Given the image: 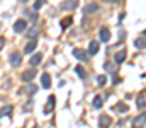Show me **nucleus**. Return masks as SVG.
I'll return each instance as SVG.
<instances>
[{"mask_svg": "<svg viewBox=\"0 0 146 128\" xmlns=\"http://www.w3.org/2000/svg\"><path fill=\"white\" fill-rule=\"evenodd\" d=\"M110 123H112V120H110L107 115H102V116L99 118V125H100V128H109Z\"/></svg>", "mask_w": 146, "mask_h": 128, "instance_id": "39448f33", "label": "nucleus"}, {"mask_svg": "<svg viewBox=\"0 0 146 128\" xmlns=\"http://www.w3.org/2000/svg\"><path fill=\"white\" fill-rule=\"evenodd\" d=\"M34 77H36V68H29V70H26L22 74V80L24 82H31Z\"/></svg>", "mask_w": 146, "mask_h": 128, "instance_id": "f03ea898", "label": "nucleus"}, {"mask_svg": "<svg viewBox=\"0 0 146 128\" xmlns=\"http://www.w3.org/2000/svg\"><path fill=\"white\" fill-rule=\"evenodd\" d=\"M134 46H136V48H139V50H145V38H139V40H138V41L134 43Z\"/></svg>", "mask_w": 146, "mask_h": 128, "instance_id": "5701e85b", "label": "nucleus"}, {"mask_svg": "<svg viewBox=\"0 0 146 128\" xmlns=\"http://www.w3.org/2000/svg\"><path fill=\"white\" fill-rule=\"evenodd\" d=\"M102 104H104V99H102L100 96H95V97H94V108L100 109V108H102Z\"/></svg>", "mask_w": 146, "mask_h": 128, "instance_id": "aec40b11", "label": "nucleus"}, {"mask_svg": "<svg viewBox=\"0 0 146 128\" xmlns=\"http://www.w3.org/2000/svg\"><path fill=\"white\" fill-rule=\"evenodd\" d=\"M54 101H56L54 96H49V97H48V103H46V106H44V109H42L44 115H49V113L54 109Z\"/></svg>", "mask_w": 146, "mask_h": 128, "instance_id": "f257e3e1", "label": "nucleus"}, {"mask_svg": "<svg viewBox=\"0 0 146 128\" xmlns=\"http://www.w3.org/2000/svg\"><path fill=\"white\" fill-rule=\"evenodd\" d=\"M3 44H5V40H3V38H0V50L3 48Z\"/></svg>", "mask_w": 146, "mask_h": 128, "instance_id": "bb28decb", "label": "nucleus"}, {"mask_svg": "<svg viewBox=\"0 0 146 128\" xmlns=\"http://www.w3.org/2000/svg\"><path fill=\"white\" fill-rule=\"evenodd\" d=\"M41 82H42L44 89H49L51 87V77H49V74H42L41 75Z\"/></svg>", "mask_w": 146, "mask_h": 128, "instance_id": "0eeeda50", "label": "nucleus"}, {"mask_svg": "<svg viewBox=\"0 0 146 128\" xmlns=\"http://www.w3.org/2000/svg\"><path fill=\"white\" fill-rule=\"evenodd\" d=\"M115 111H117V113H127V111H129V106L124 104V103H117V104H115Z\"/></svg>", "mask_w": 146, "mask_h": 128, "instance_id": "2eb2a0df", "label": "nucleus"}, {"mask_svg": "<svg viewBox=\"0 0 146 128\" xmlns=\"http://www.w3.org/2000/svg\"><path fill=\"white\" fill-rule=\"evenodd\" d=\"M21 63H22V56L19 53H12L10 55V65L12 67H19Z\"/></svg>", "mask_w": 146, "mask_h": 128, "instance_id": "20e7f679", "label": "nucleus"}, {"mask_svg": "<svg viewBox=\"0 0 146 128\" xmlns=\"http://www.w3.org/2000/svg\"><path fill=\"white\" fill-rule=\"evenodd\" d=\"M31 108H33V103H27V104L24 106V111H31Z\"/></svg>", "mask_w": 146, "mask_h": 128, "instance_id": "a878e982", "label": "nucleus"}, {"mask_svg": "<svg viewBox=\"0 0 146 128\" xmlns=\"http://www.w3.org/2000/svg\"><path fill=\"white\" fill-rule=\"evenodd\" d=\"M36 90H37V89H36V85H29V87H27V92H29V94H34Z\"/></svg>", "mask_w": 146, "mask_h": 128, "instance_id": "b1692460", "label": "nucleus"}, {"mask_svg": "<svg viewBox=\"0 0 146 128\" xmlns=\"http://www.w3.org/2000/svg\"><path fill=\"white\" fill-rule=\"evenodd\" d=\"M109 40H110V31L107 27H102V29H100V41L107 43Z\"/></svg>", "mask_w": 146, "mask_h": 128, "instance_id": "6e6552de", "label": "nucleus"}, {"mask_svg": "<svg viewBox=\"0 0 146 128\" xmlns=\"http://www.w3.org/2000/svg\"><path fill=\"white\" fill-rule=\"evenodd\" d=\"M106 84H107V77H106V75H99V77H97V85H99V87H104Z\"/></svg>", "mask_w": 146, "mask_h": 128, "instance_id": "4be33fe9", "label": "nucleus"}, {"mask_svg": "<svg viewBox=\"0 0 146 128\" xmlns=\"http://www.w3.org/2000/svg\"><path fill=\"white\" fill-rule=\"evenodd\" d=\"M73 55H75V58H78V60H85V58H87V53H85L82 48H75V50H73Z\"/></svg>", "mask_w": 146, "mask_h": 128, "instance_id": "f8f14e48", "label": "nucleus"}, {"mask_svg": "<svg viewBox=\"0 0 146 128\" xmlns=\"http://www.w3.org/2000/svg\"><path fill=\"white\" fill-rule=\"evenodd\" d=\"M76 5H78V2H76V0H70V2H63L60 7H61V9H75Z\"/></svg>", "mask_w": 146, "mask_h": 128, "instance_id": "dca6fc26", "label": "nucleus"}, {"mask_svg": "<svg viewBox=\"0 0 146 128\" xmlns=\"http://www.w3.org/2000/svg\"><path fill=\"white\" fill-rule=\"evenodd\" d=\"M41 60H42V55H39V53L33 55V56H31V65H33V67H36L37 63H41Z\"/></svg>", "mask_w": 146, "mask_h": 128, "instance_id": "a211bd4d", "label": "nucleus"}, {"mask_svg": "<svg viewBox=\"0 0 146 128\" xmlns=\"http://www.w3.org/2000/svg\"><path fill=\"white\" fill-rule=\"evenodd\" d=\"M36 46H37V41H36V40H31V41H29L27 44H26V48H24V51H26V53L29 55V53H33V51L36 50Z\"/></svg>", "mask_w": 146, "mask_h": 128, "instance_id": "9d476101", "label": "nucleus"}, {"mask_svg": "<svg viewBox=\"0 0 146 128\" xmlns=\"http://www.w3.org/2000/svg\"><path fill=\"white\" fill-rule=\"evenodd\" d=\"M99 53V41H90L88 44V55H97Z\"/></svg>", "mask_w": 146, "mask_h": 128, "instance_id": "423d86ee", "label": "nucleus"}, {"mask_svg": "<svg viewBox=\"0 0 146 128\" xmlns=\"http://www.w3.org/2000/svg\"><path fill=\"white\" fill-rule=\"evenodd\" d=\"M145 120H146V113L143 111V113H141V115H139V116H138V118L134 120V128L143 127V125H145Z\"/></svg>", "mask_w": 146, "mask_h": 128, "instance_id": "1a4fd4ad", "label": "nucleus"}, {"mask_svg": "<svg viewBox=\"0 0 146 128\" xmlns=\"http://www.w3.org/2000/svg\"><path fill=\"white\" fill-rule=\"evenodd\" d=\"M75 72L78 74V77H80V79H83V80L87 79V74H85V70H83V67H80V65H76V67H75Z\"/></svg>", "mask_w": 146, "mask_h": 128, "instance_id": "6ab92c4d", "label": "nucleus"}, {"mask_svg": "<svg viewBox=\"0 0 146 128\" xmlns=\"http://www.w3.org/2000/svg\"><path fill=\"white\" fill-rule=\"evenodd\" d=\"M126 55H127V51H126V50H121L119 53H115V62H117V63H122V62L126 60Z\"/></svg>", "mask_w": 146, "mask_h": 128, "instance_id": "4468645a", "label": "nucleus"}, {"mask_svg": "<svg viewBox=\"0 0 146 128\" xmlns=\"http://www.w3.org/2000/svg\"><path fill=\"white\" fill-rule=\"evenodd\" d=\"M26 26H27V22H26L24 19H19V21H15V24H14V31H15V33H24Z\"/></svg>", "mask_w": 146, "mask_h": 128, "instance_id": "7ed1b4c3", "label": "nucleus"}, {"mask_svg": "<svg viewBox=\"0 0 146 128\" xmlns=\"http://www.w3.org/2000/svg\"><path fill=\"white\" fill-rule=\"evenodd\" d=\"M97 10H99V5L97 3H88V5H85L83 14H92V12H97Z\"/></svg>", "mask_w": 146, "mask_h": 128, "instance_id": "9b49d317", "label": "nucleus"}, {"mask_svg": "<svg viewBox=\"0 0 146 128\" xmlns=\"http://www.w3.org/2000/svg\"><path fill=\"white\" fill-rule=\"evenodd\" d=\"M12 109H14L12 106H5V108H2V109H0V116H2V118H3V116H10V115H12Z\"/></svg>", "mask_w": 146, "mask_h": 128, "instance_id": "f3484780", "label": "nucleus"}, {"mask_svg": "<svg viewBox=\"0 0 146 128\" xmlns=\"http://www.w3.org/2000/svg\"><path fill=\"white\" fill-rule=\"evenodd\" d=\"M106 2H107V3H115L117 0H106Z\"/></svg>", "mask_w": 146, "mask_h": 128, "instance_id": "cd10ccee", "label": "nucleus"}, {"mask_svg": "<svg viewBox=\"0 0 146 128\" xmlns=\"http://www.w3.org/2000/svg\"><path fill=\"white\" fill-rule=\"evenodd\" d=\"M19 2H27V0H19Z\"/></svg>", "mask_w": 146, "mask_h": 128, "instance_id": "c85d7f7f", "label": "nucleus"}, {"mask_svg": "<svg viewBox=\"0 0 146 128\" xmlns=\"http://www.w3.org/2000/svg\"><path fill=\"white\" fill-rule=\"evenodd\" d=\"M42 3H44V0H37L36 3H34V9H41V7H42Z\"/></svg>", "mask_w": 146, "mask_h": 128, "instance_id": "393cba45", "label": "nucleus"}, {"mask_svg": "<svg viewBox=\"0 0 146 128\" xmlns=\"http://www.w3.org/2000/svg\"><path fill=\"white\" fill-rule=\"evenodd\" d=\"M72 22H73L72 15H68V17H65V19L61 21V27H63V29H66L68 26H72Z\"/></svg>", "mask_w": 146, "mask_h": 128, "instance_id": "412c9836", "label": "nucleus"}, {"mask_svg": "<svg viewBox=\"0 0 146 128\" xmlns=\"http://www.w3.org/2000/svg\"><path fill=\"white\" fill-rule=\"evenodd\" d=\"M136 104H138V108L139 109H145V104H146V97H145V90L139 94V97H138V101H136Z\"/></svg>", "mask_w": 146, "mask_h": 128, "instance_id": "ddd939ff", "label": "nucleus"}]
</instances>
